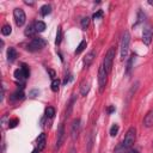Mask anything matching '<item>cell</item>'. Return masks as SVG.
<instances>
[{
	"mask_svg": "<svg viewBox=\"0 0 153 153\" xmlns=\"http://www.w3.org/2000/svg\"><path fill=\"white\" fill-rule=\"evenodd\" d=\"M135 140H136V129H135L134 127H130V128L127 130V133H126V136H124V139H123V143H122V145H123L126 148L130 149L131 146L134 145Z\"/></svg>",
	"mask_w": 153,
	"mask_h": 153,
	"instance_id": "cell-3",
	"label": "cell"
},
{
	"mask_svg": "<svg viewBox=\"0 0 153 153\" xmlns=\"http://www.w3.org/2000/svg\"><path fill=\"white\" fill-rule=\"evenodd\" d=\"M71 80H72V76H71V75H68V78L66 76V79L63 80V84H67V82H69Z\"/></svg>",
	"mask_w": 153,
	"mask_h": 153,
	"instance_id": "cell-35",
	"label": "cell"
},
{
	"mask_svg": "<svg viewBox=\"0 0 153 153\" xmlns=\"http://www.w3.org/2000/svg\"><path fill=\"white\" fill-rule=\"evenodd\" d=\"M54 115H55V109H54L53 106H48V108L45 109V116L49 117V118H53Z\"/></svg>",
	"mask_w": 153,
	"mask_h": 153,
	"instance_id": "cell-27",
	"label": "cell"
},
{
	"mask_svg": "<svg viewBox=\"0 0 153 153\" xmlns=\"http://www.w3.org/2000/svg\"><path fill=\"white\" fill-rule=\"evenodd\" d=\"M50 12H51V6L48 5V4H47V5H43V6L39 8V13H41L43 17H44V16H48Z\"/></svg>",
	"mask_w": 153,
	"mask_h": 153,
	"instance_id": "cell-18",
	"label": "cell"
},
{
	"mask_svg": "<svg viewBox=\"0 0 153 153\" xmlns=\"http://www.w3.org/2000/svg\"><path fill=\"white\" fill-rule=\"evenodd\" d=\"M45 142H47L45 134H44V133H41V134L38 135V137H37V148H38L39 151L44 149V147H45Z\"/></svg>",
	"mask_w": 153,
	"mask_h": 153,
	"instance_id": "cell-11",
	"label": "cell"
},
{
	"mask_svg": "<svg viewBox=\"0 0 153 153\" xmlns=\"http://www.w3.org/2000/svg\"><path fill=\"white\" fill-rule=\"evenodd\" d=\"M74 103H75V96H72V98H71V100H69V103H68V106H67V109H66V115H65V116H66L67 118L71 116V114H72V111H73Z\"/></svg>",
	"mask_w": 153,
	"mask_h": 153,
	"instance_id": "cell-15",
	"label": "cell"
},
{
	"mask_svg": "<svg viewBox=\"0 0 153 153\" xmlns=\"http://www.w3.org/2000/svg\"><path fill=\"white\" fill-rule=\"evenodd\" d=\"M37 93H38V91H37V90H33V91H31V92H30V94H31L32 97H35V94H37Z\"/></svg>",
	"mask_w": 153,
	"mask_h": 153,
	"instance_id": "cell-37",
	"label": "cell"
},
{
	"mask_svg": "<svg viewBox=\"0 0 153 153\" xmlns=\"http://www.w3.org/2000/svg\"><path fill=\"white\" fill-rule=\"evenodd\" d=\"M112 111H115V106H109V108H108V112L111 114Z\"/></svg>",
	"mask_w": 153,
	"mask_h": 153,
	"instance_id": "cell-36",
	"label": "cell"
},
{
	"mask_svg": "<svg viewBox=\"0 0 153 153\" xmlns=\"http://www.w3.org/2000/svg\"><path fill=\"white\" fill-rule=\"evenodd\" d=\"M129 44H130V33L128 31H124L122 35V41H121V60H124L128 55L129 51Z\"/></svg>",
	"mask_w": 153,
	"mask_h": 153,
	"instance_id": "cell-1",
	"label": "cell"
},
{
	"mask_svg": "<svg viewBox=\"0 0 153 153\" xmlns=\"http://www.w3.org/2000/svg\"><path fill=\"white\" fill-rule=\"evenodd\" d=\"M45 44H47V42H45L44 38H41V37L32 38L30 41V43L26 45V49L29 51H39V50H42L45 47Z\"/></svg>",
	"mask_w": 153,
	"mask_h": 153,
	"instance_id": "cell-4",
	"label": "cell"
},
{
	"mask_svg": "<svg viewBox=\"0 0 153 153\" xmlns=\"http://www.w3.org/2000/svg\"><path fill=\"white\" fill-rule=\"evenodd\" d=\"M17 124H19L18 118H11L8 121V128H14V127H17Z\"/></svg>",
	"mask_w": 153,
	"mask_h": 153,
	"instance_id": "cell-32",
	"label": "cell"
},
{
	"mask_svg": "<svg viewBox=\"0 0 153 153\" xmlns=\"http://www.w3.org/2000/svg\"><path fill=\"white\" fill-rule=\"evenodd\" d=\"M65 141V126L60 124L57 128V137H56V145H55V149H59L62 143Z\"/></svg>",
	"mask_w": 153,
	"mask_h": 153,
	"instance_id": "cell-8",
	"label": "cell"
},
{
	"mask_svg": "<svg viewBox=\"0 0 153 153\" xmlns=\"http://www.w3.org/2000/svg\"><path fill=\"white\" fill-rule=\"evenodd\" d=\"M152 38H153V30L151 27L143 29V31H142V42L146 45H149L151 42H152Z\"/></svg>",
	"mask_w": 153,
	"mask_h": 153,
	"instance_id": "cell-9",
	"label": "cell"
},
{
	"mask_svg": "<svg viewBox=\"0 0 153 153\" xmlns=\"http://www.w3.org/2000/svg\"><path fill=\"white\" fill-rule=\"evenodd\" d=\"M35 29L37 32H43L45 30V23L42 20H36L35 22Z\"/></svg>",
	"mask_w": 153,
	"mask_h": 153,
	"instance_id": "cell-17",
	"label": "cell"
},
{
	"mask_svg": "<svg viewBox=\"0 0 153 153\" xmlns=\"http://www.w3.org/2000/svg\"><path fill=\"white\" fill-rule=\"evenodd\" d=\"M81 29L82 30H86L87 27H88V25H90V18L88 17H84L82 19H81Z\"/></svg>",
	"mask_w": 153,
	"mask_h": 153,
	"instance_id": "cell-26",
	"label": "cell"
},
{
	"mask_svg": "<svg viewBox=\"0 0 153 153\" xmlns=\"http://www.w3.org/2000/svg\"><path fill=\"white\" fill-rule=\"evenodd\" d=\"M16 57H17V50H16L14 48L10 47V48L7 49V60H8L10 62H13V61L16 60Z\"/></svg>",
	"mask_w": 153,
	"mask_h": 153,
	"instance_id": "cell-14",
	"label": "cell"
},
{
	"mask_svg": "<svg viewBox=\"0 0 153 153\" xmlns=\"http://www.w3.org/2000/svg\"><path fill=\"white\" fill-rule=\"evenodd\" d=\"M90 91V82H82L81 84V88H80V92L82 96H86Z\"/></svg>",
	"mask_w": 153,
	"mask_h": 153,
	"instance_id": "cell-22",
	"label": "cell"
},
{
	"mask_svg": "<svg viewBox=\"0 0 153 153\" xmlns=\"http://www.w3.org/2000/svg\"><path fill=\"white\" fill-rule=\"evenodd\" d=\"M94 57H96L94 50H91V51H88V53L86 54V56H85V59H84V66H85V68H87V67H90V66L92 65Z\"/></svg>",
	"mask_w": 153,
	"mask_h": 153,
	"instance_id": "cell-10",
	"label": "cell"
},
{
	"mask_svg": "<svg viewBox=\"0 0 153 153\" xmlns=\"http://www.w3.org/2000/svg\"><path fill=\"white\" fill-rule=\"evenodd\" d=\"M115 55H116V49H115V47L109 48V50L106 51L105 57H104V60H103V67L105 68V71H106L108 73H110V71H111V68H112V62H114Z\"/></svg>",
	"mask_w": 153,
	"mask_h": 153,
	"instance_id": "cell-2",
	"label": "cell"
},
{
	"mask_svg": "<svg viewBox=\"0 0 153 153\" xmlns=\"http://www.w3.org/2000/svg\"><path fill=\"white\" fill-rule=\"evenodd\" d=\"M128 153H139V151H137V149H135V148H134V149H131V148H130Z\"/></svg>",
	"mask_w": 153,
	"mask_h": 153,
	"instance_id": "cell-38",
	"label": "cell"
},
{
	"mask_svg": "<svg viewBox=\"0 0 153 153\" xmlns=\"http://www.w3.org/2000/svg\"><path fill=\"white\" fill-rule=\"evenodd\" d=\"M11 98V100H19V99H23L24 98V92L20 90V91H16L14 93H12V96L10 97Z\"/></svg>",
	"mask_w": 153,
	"mask_h": 153,
	"instance_id": "cell-19",
	"label": "cell"
},
{
	"mask_svg": "<svg viewBox=\"0 0 153 153\" xmlns=\"http://www.w3.org/2000/svg\"><path fill=\"white\" fill-rule=\"evenodd\" d=\"M36 32H37V31H36V29H35V22L31 23L30 25H27L26 29H25V31H24V33H25L26 37H33Z\"/></svg>",
	"mask_w": 153,
	"mask_h": 153,
	"instance_id": "cell-12",
	"label": "cell"
},
{
	"mask_svg": "<svg viewBox=\"0 0 153 153\" xmlns=\"http://www.w3.org/2000/svg\"><path fill=\"white\" fill-rule=\"evenodd\" d=\"M86 44H87V42H86V39H82L81 42H80V44L78 45V48L75 49V54H80L85 48H86Z\"/></svg>",
	"mask_w": 153,
	"mask_h": 153,
	"instance_id": "cell-24",
	"label": "cell"
},
{
	"mask_svg": "<svg viewBox=\"0 0 153 153\" xmlns=\"http://www.w3.org/2000/svg\"><path fill=\"white\" fill-rule=\"evenodd\" d=\"M143 124H145V127L153 126V110H151V111L147 112V115L143 118Z\"/></svg>",
	"mask_w": 153,
	"mask_h": 153,
	"instance_id": "cell-13",
	"label": "cell"
},
{
	"mask_svg": "<svg viewBox=\"0 0 153 153\" xmlns=\"http://www.w3.org/2000/svg\"><path fill=\"white\" fill-rule=\"evenodd\" d=\"M31 153H39V149H38V148H35V149H33Z\"/></svg>",
	"mask_w": 153,
	"mask_h": 153,
	"instance_id": "cell-39",
	"label": "cell"
},
{
	"mask_svg": "<svg viewBox=\"0 0 153 153\" xmlns=\"http://www.w3.org/2000/svg\"><path fill=\"white\" fill-rule=\"evenodd\" d=\"M22 71H23V73H24V75H25V78L27 79L29 76H30V69H29V67L25 65V63H22Z\"/></svg>",
	"mask_w": 153,
	"mask_h": 153,
	"instance_id": "cell-28",
	"label": "cell"
},
{
	"mask_svg": "<svg viewBox=\"0 0 153 153\" xmlns=\"http://www.w3.org/2000/svg\"><path fill=\"white\" fill-rule=\"evenodd\" d=\"M108 81V72L105 71V68L103 67V65L99 67L98 69V86H99V91L103 92V90L105 88Z\"/></svg>",
	"mask_w": 153,
	"mask_h": 153,
	"instance_id": "cell-5",
	"label": "cell"
},
{
	"mask_svg": "<svg viewBox=\"0 0 153 153\" xmlns=\"http://www.w3.org/2000/svg\"><path fill=\"white\" fill-rule=\"evenodd\" d=\"M93 142H94V134H93V131H91L90 134H88V136H87V148H86V151H87V153H90L91 152V149H92V147H93Z\"/></svg>",
	"mask_w": 153,
	"mask_h": 153,
	"instance_id": "cell-16",
	"label": "cell"
},
{
	"mask_svg": "<svg viewBox=\"0 0 153 153\" xmlns=\"http://www.w3.org/2000/svg\"><path fill=\"white\" fill-rule=\"evenodd\" d=\"M134 60H135V55L134 54H131V56H130V59L128 60V65H127V73L131 69V67H133V62H134Z\"/></svg>",
	"mask_w": 153,
	"mask_h": 153,
	"instance_id": "cell-31",
	"label": "cell"
},
{
	"mask_svg": "<svg viewBox=\"0 0 153 153\" xmlns=\"http://www.w3.org/2000/svg\"><path fill=\"white\" fill-rule=\"evenodd\" d=\"M102 17H103V11H102V10H99L98 12H96V13L93 14V17H92V18L96 20V19H99V18H102Z\"/></svg>",
	"mask_w": 153,
	"mask_h": 153,
	"instance_id": "cell-33",
	"label": "cell"
},
{
	"mask_svg": "<svg viewBox=\"0 0 153 153\" xmlns=\"http://www.w3.org/2000/svg\"><path fill=\"white\" fill-rule=\"evenodd\" d=\"M60 80L59 79H54L53 81H51V90L54 91V92H57L59 91V88H60Z\"/></svg>",
	"mask_w": 153,
	"mask_h": 153,
	"instance_id": "cell-25",
	"label": "cell"
},
{
	"mask_svg": "<svg viewBox=\"0 0 153 153\" xmlns=\"http://www.w3.org/2000/svg\"><path fill=\"white\" fill-rule=\"evenodd\" d=\"M128 152H129V149H128V148H126L123 145L117 146V147H116V149H115V153H128Z\"/></svg>",
	"mask_w": 153,
	"mask_h": 153,
	"instance_id": "cell-29",
	"label": "cell"
},
{
	"mask_svg": "<svg viewBox=\"0 0 153 153\" xmlns=\"http://www.w3.org/2000/svg\"><path fill=\"white\" fill-rule=\"evenodd\" d=\"M48 73H49V75H50V78L54 80V79H56L55 76H56V73H55V71H53V69H48Z\"/></svg>",
	"mask_w": 153,
	"mask_h": 153,
	"instance_id": "cell-34",
	"label": "cell"
},
{
	"mask_svg": "<svg viewBox=\"0 0 153 153\" xmlns=\"http://www.w3.org/2000/svg\"><path fill=\"white\" fill-rule=\"evenodd\" d=\"M11 32H12V27H11V25L6 24V25L2 26V29H1V33H2L4 36H8V35H11Z\"/></svg>",
	"mask_w": 153,
	"mask_h": 153,
	"instance_id": "cell-23",
	"label": "cell"
},
{
	"mask_svg": "<svg viewBox=\"0 0 153 153\" xmlns=\"http://www.w3.org/2000/svg\"><path fill=\"white\" fill-rule=\"evenodd\" d=\"M61 41H62V27H61V26H59V27H57V31H56L55 44H56V45H60Z\"/></svg>",
	"mask_w": 153,
	"mask_h": 153,
	"instance_id": "cell-20",
	"label": "cell"
},
{
	"mask_svg": "<svg viewBox=\"0 0 153 153\" xmlns=\"http://www.w3.org/2000/svg\"><path fill=\"white\" fill-rule=\"evenodd\" d=\"M13 17H14V22H16L17 26H23L24 25V23L26 20V16H25V13L22 8H14Z\"/></svg>",
	"mask_w": 153,
	"mask_h": 153,
	"instance_id": "cell-6",
	"label": "cell"
},
{
	"mask_svg": "<svg viewBox=\"0 0 153 153\" xmlns=\"http://www.w3.org/2000/svg\"><path fill=\"white\" fill-rule=\"evenodd\" d=\"M71 153H75V149H74V148H72V149H71Z\"/></svg>",
	"mask_w": 153,
	"mask_h": 153,
	"instance_id": "cell-40",
	"label": "cell"
},
{
	"mask_svg": "<svg viewBox=\"0 0 153 153\" xmlns=\"http://www.w3.org/2000/svg\"><path fill=\"white\" fill-rule=\"evenodd\" d=\"M118 129H120L118 124H114V126L110 128V135H111V136H116L117 133H118Z\"/></svg>",
	"mask_w": 153,
	"mask_h": 153,
	"instance_id": "cell-30",
	"label": "cell"
},
{
	"mask_svg": "<svg viewBox=\"0 0 153 153\" xmlns=\"http://www.w3.org/2000/svg\"><path fill=\"white\" fill-rule=\"evenodd\" d=\"M79 133H80V120L79 118H75L72 122V124H71V137H72L73 141L76 140Z\"/></svg>",
	"mask_w": 153,
	"mask_h": 153,
	"instance_id": "cell-7",
	"label": "cell"
},
{
	"mask_svg": "<svg viewBox=\"0 0 153 153\" xmlns=\"http://www.w3.org/2000/svg\"><path fill=\"white\" fill-rule=\"evenodd\" d=\"M14 78L17 80H25L26 79L25 75H24V73H23V71H22V68H18V69L14 71Z\"/></svg>",
	"mask_w": 153,
	"mask_h": 153,
	"instance_id": "cell-21",
	"label": "cell"
}]
</instances>
